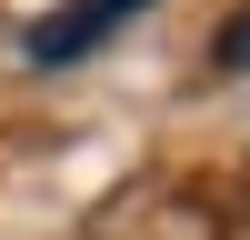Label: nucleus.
<instances>
[{"label":"nucleus","instance_id":"nucleus-1","mask_svg":"<svg viewBox=\"0 0 250 240\" xmlns=\"http://www.w3.org/2000/svg\"><path fill=\"white\" fill-rule=\"evenodd\" d=\"M140 10H150V0H60V10L30 20V40H20V50H30L40 70H60V60H90L100 40H110L120 20H140Z\"/></svg>","mask_w":250,"mask_h":240},{"label":"nucleus","instance_id":"nucleus-2","mask_svg":"<svg viewBox=\"0 0 250 240\" xmlns=\"http://www.w3.org/2000/svg\"><path fill=\"white\" fill-rule=\"evenodd\" d=\"M210 60H220V70H250V0H240L230 20H220V40H210Z\"/></svg>","mask_w":250,"mask_h":240}]
</instances>
